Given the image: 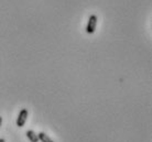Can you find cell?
<instances>
[{
    "mask_svg": "<svg viewBox=\"0 0 152 142\" xmlns=\"http://www.w3.org/2000/svg\"><path fill=\"white\" fill-rule=\"evenodd\" d=\"M28 116H29V112L26 108L21 109L19 112V115L17 117V121H15V125L18 126L19 128H22L24 125H26V121L28 119Z\"/></svg>",
    "mask_w": 152,
    "mask_h": 142,
    "instance_id": "cell-2",
    "label": "cell"
},
{
    "mask_svg": "<svg viewBox=\"0 0 152 142\" xmlns=\"http://www.w3.org/2000/svg\"><path fill=\"white\" fill-rule=\"evenodd\" d=\"M38 137H39V141L41 142H54L49 135H46L45 132H40V133H38Z\"/></svg>",
    "mask_w": 152,
    "mask_h": 142,
    "instance_id": "cell-4",
    "label": "cell"
},
{
    "mask_svg": "<svg viewBox=\"0 0 152 142\" xmlns=\"http://www.w3.org/2000/svg\"><path fill=\"white\" fill-rule=\"evenodd\" d=\"M0 142H6V140H4V139L1 138V139H0Z\"/></svg>",
    "mask_w": 152,
    "mask_h": 142,
    "instance_id": "cell-6",
    "label": "cell"
},
{
    "mask_svg": "<svg viewBox=\"0 0 152 142\" xmlns=\"http://www.w3.org/2000/svg\"><path fill=\"white\" fill-rule=\"evenodd\" d=\"M26 135H27V138L30 140V142H39L38 135H37L33 130H28L27 132H26Z\"/></svg>",
    "mask_w": 152,
    "mask_h": 142,
    "instance_id": "cell-3",
    "label": "cell"
},
{
    "mask_svg": "<svg viewBox=\"0 0 152 142\" xmlns=\"http://www.w3.org/2000/svg\"><path fill=\"white\" fill-rule=\"evenodd\" d=\"M1 125H2V118L0 117V127H1Z\"/></svg>",
    "mask_w": 152,
    "mask_h": 142,
    "instance_id": "cell-5",
    "label": "cell"
},
{
    "mask_svg": "<svg viewBox=\"0 0 152 142\" xmlns=\"http://www.w3.org/2000/svg\"><path fill=\"white\" fill-rule=\"evenodd\" d=\"M97 17L96 15H89V18H88V22H87V25H86V32H87L88 34H93L96 30V27H97Z\"/></svg>",
    "mask_w": 152,
    "mask_h": 142,
    "instance_id": "cell-1",
    "label": "cell"
}]
</instances>
